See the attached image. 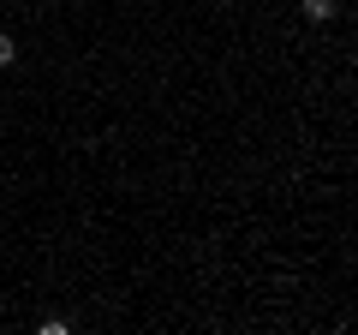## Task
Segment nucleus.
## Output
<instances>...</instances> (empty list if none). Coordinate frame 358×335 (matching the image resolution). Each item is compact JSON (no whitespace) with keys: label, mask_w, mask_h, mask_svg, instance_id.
<instances>
[{"label":"nucleus","mask_w":358,"mask_h":335,"mask_svg":"<svg viewBox=\"0 0 358 335\" xmlns=\"http://www.w3.org/2000/svg\"><path fill=\"white\" fill-rule=\"evenodd\" d=\"M13 60H18V42H13V36H0V72H6Z\"/></svg>","instance_id":"nucleus-3"},{"label":"nucleus","mask_w":358,"mask_h":335,"mask_svg":"<svg viewBox=\"0 0 358 335\" xmlns=\"http://www.w3.org/2000/svg\"><path fill=\"white\" fill-rule=\"evenodd\" d=\"M66 329H72V317H42L36 323V335H66Z\"/></svg>","instance_id":"nucleus-2"},{"label":"nucleus","mask_w":358,"mask_h":335,"mask_svg":"<svg viewBox=\"0 0 358 335\" xmlns=\"http://www.w3.org/2000/svg\"><path fill=\"white\" fill-rule=\"evenodd\" d=\"M0 210H6V204H0Z\"/></svg>","instance_id":"nucleus-4"},{"label":"nucleus","mask_w":358,"mask_h":335,"mask_svg":"<svg viewBox=\"0 0 358 335\" xmlns=\"http://www.w3.org/2000/svg\"><path fill=\"white\" fill-rule=\"evenodd\" d=\"M299 13H305V25H329V18H341V0H299Z\"/></svg>","instance_id":"nucleus-1"}]
</instances>
